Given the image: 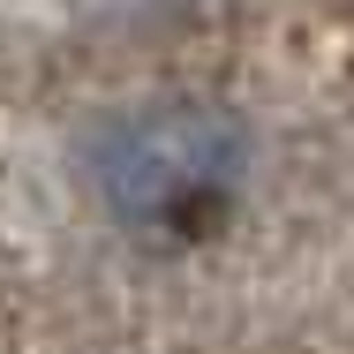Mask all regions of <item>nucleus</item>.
Listing matches in <instances>:
<instances>
[{
	"mask_svg": "<svg viewBox=\"0 0 354 354\" xmlns=\"http://www.w3.org/2000/svg\"><path fill=\"white\" fill-rule=\"evenodd\" d=\"M91 181L143 249H204L241 212L249 129L212 98H158L98 136Z\"/></svg>",
	"mask_w": 354,
	"mask_h": 354,
	"instance_id": "nucleus-1",
	"label": "nucleus"
}]
</instances>
